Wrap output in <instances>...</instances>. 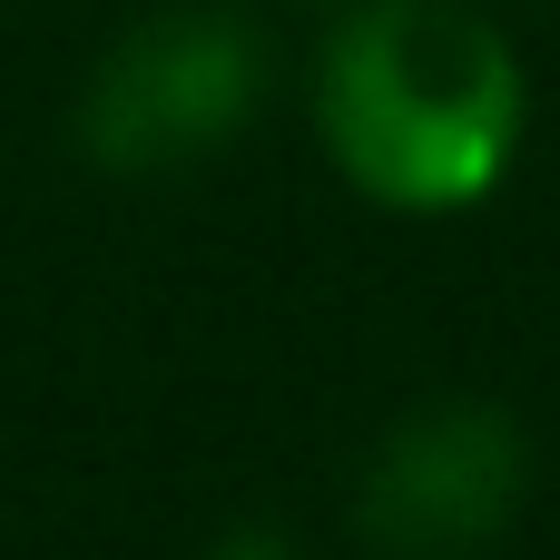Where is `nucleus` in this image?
I'll return each instance as SVG.
<instances>
[{"label":"nucleus","instance_id":"obj_1","mask_svg":"<svg viewBox=\"0 0 560 560\" xmlns=\"http://www.w3.org/2000/svg\"><path fill=\"white\" fill-rule=\"evenodd\" d=\"M315 128L374 207L453 217L492 197L522 148L512 39L463 0H364L325 39Z\"/></svg>","mask_w":560,"mask_h":560},{"label":"nucleus","instance_id":"obj_2","mask_svg":"<svg viewBox=\"0 0 560 560\" xmlns=\"http://www.w3.org/2000/svg\"><path fill=\"white\" fill-rule=\"evenodd\" d=\"M266 98V39L226 0L148 10L79 89V158L108 177H167L226 148Z\"/></svg>","mask_w":560,"mask_h":560},{"label":"nucleus","instance_id":"obj_3","mask_svg":"<svg viewBox=\"0 0 560 560\" xmlns=\"http://www.w3.org/2000/svg\"><path fill=\"white\" fill-rule=\"evenodd\" d=\"M522 482H532L522 423L502 404L443 394V404H413L374 443L354 482V532L374 560H482L512 532Z\"/></svg>","mask_w":560,"mask_h":560},{"label":"nucleus","instance_id":"obj_4","mask_svg":"<svg viewBox=\"0 0 560 560\" xmlns=\"http://www.w3.org/2000/svg\"><path fill=\"white\" fill-rule=\"evenodd\" d=\"M207 560H295V551H285L276 532H226V541H217Z\"/></svg>","mask_w":560,"mask_h":560}]
</instances>
